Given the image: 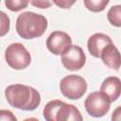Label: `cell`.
<instances>
[{
	"label": "cell",
	"mask_w": 121,
	"mask_h": 121,
	"mask_svg": "<svg viewBox=\"0 0 121 121\" xmlns=\"http://www.w3.org/2000/svg\"><path fill=\"white\" fill-rule=\"evenodd\" d=\"M8 103L23 111H34L41 103V95L33 87L24 84H12L5 89Z\"/></svg>",
	"instance_id": "1"
},
{
	"label": "cell",
	"mask_w": 121,
	"mask_h": 121,
	"mask_svg": "<svg viewBox=\"0 0 121 121\" xmlns=\"http://www.w3.org/2000/svg\"><path fill=\"white\" fill-rule=\"evenodd\" d=\"M48 26L47 19L33 11H25L18 15L16 19V31L23 39H35L41 37Z\"/></svg>",
	"instance_id": "2"
},
{
	"label": "cell",
	"mask_w": 121,
	"mask_h": 121,
	"mask_svg": "<svg viewBox=\"0 0 121 121\" xmlns=\"http://www.w3.org/2000/svg\"><path fill=\"white\" fill-rule=\"evenodd\" d=\"M46 121H81L82 116L78 109L61 100L54 99L46 103L43 110Z\"/></svg>",
	"instance_id": "3"
},
{
	"label": "cell",
	"mask_w": 121,
	"mask_h": 121,
	"mask_svg": "<svg viewBox=\"0 0 121 121\" xmlns=\"http://www.w3.org/2000/svg\"><path fill=\"white\" fill-rule=\"evenodd\" d=\"M5 59L8 65L14 70H23L31 62V56L21 43L9 44L5 50Z\"/></svg>",
	"instance_id": "4"
},
{
	"label": "cell",
	"mask_w": 121,
	"mask_h": 121,
	"mask_svg": "<svg viewBox=\"0 0 121 121\" xmlns=\"http://www.w3.org/2000/svg\"><path fill=\"white\" fill-rule=\"evenodd\" d=\"M61 94L71 100H77L83 96L87 91L86 80L78 75H68L60 82Z\"/></svg>",
	"instance_id": "5"
},
{
	"label": "cell",
	"mask_w": 121,
	"mask_h": 121,
	"mask_svg": "<svg viewBox=\"0 0 121 121\" xmlns=\"http://www.w3.org/2000/svg\"><path fill=\"white\" fill-rule=\"evenodd\" d=\"M111 101L102 92H93L88 95L84 101V107L89 115L98 118L104 116L110 110Z\"/></svg>",
	"instance_id": "6"
},
{
	"label": "cell",
	"mask_w": 121,
	"mask_h": 121,
	"mask_svg": "<svg viewBox=\"0 0 121 121\" xmlns=\"http://www.w3.org/2000/svg\"><path fill=\"white\" fill-rule=\"evenodd\" d=\"M62 65L70 71L80 70L85 62L86 56L83 49L76 44H71L62 54L60 58Z\"/></svg>",
	"instance_id": "7"
},
{
	"label": "cell",
	"mask_w": 121,
	"mask_h": 121,
	"mask_svg": "<svg viewBox=\"0 0 121 121\" xmlns=\"http://www.w3.org/2000/svg\"><path fill=\"white\" fill-rule=\"evenodd\" d=\"M72 44V39L66 32L56 30L50 33L46 40L47 49L54 55H61Z\"/></svg>",
	"instance_id": "8"
},
{
	"label": "cell",
	"mask_w": 121,
	"mask_h": 121,
	"mask_svg": "<svg viewBox=\"0 0 121 121\" xmlns=\"http://www.w3.org/2000/svg\"><path fill=\"white\" fill-rule=\"evenodd\" d=\"M111 43H112V41L110 36L104 33H95L88 39L87 48L93 57L99 58L102 49Z\"/></svg>",
	"instance_id": "9"
},
{
	"label": "cell",
	"mask_w": 121,
	"mask_h": 121,
	"mask_svg": "<svg viewBox=\"0 0 121 121\" xmlns=\"http://www.w3.org/2000/svg\"><path fill=\"white\" fill-rule=\"evenodd\" d=\"M99 58L102 60L103 63L107 65L109 68L114 70H118L120 68V64H121L120 53L118 48L112 43H109L102 49Z\"/></svg>",
	"instance_id": "10"
},
{
	"label": "cell",
	"mask_w": 121,
	"mask_h": 121,
	"mask_svg": "<svg viewBox=\"0 0 121 121\" xmlns=\"http://www.w3.org/2000/svg\"><path fill=\"white\" fill-rule=\"evenodd\" d=\"M100 92L105 94L111 102L117 100L121 94V80L117 77H109L103 80Z\"/></svg>",
	"instance_id": "11"
},
{
	"label": "cell",
	"mask_w": 121,
	"mask_h": 121,
	"mask_svg": "<svg viewBox=\"0 0 121 121\" xmlns=\"http://www.w3.org/2000/svg\"><path fill=\"white\" fill-rule=\"evenodd\" d=\"M107 19L112 26L120 27L121 26V6L120 5L112 6L107 13Z\"/></svg>",
	"instance_id": "12"
},
{
	"label": "cell",
	"mask_w": 121,
	"mask_h": 121,
	"mask_svg": "<svg viewBox=\"0 0 121 121\" xmlns=\"http://www.w3.org/2000/svg\"><path fill=\"white\" fill-rule=\"evenodd\" d=\"M110 0H83L85 8L92 12H101L108 6Z\"/></svg>",
	"instance_id": "13"
},
{
	"label": "cell",
	"mask_w": 121,
	"mask_h": 121,
	"mask_svg": "<svg viewBox=\"0 0 121 121\" xmlns=\"http://www.w3.org/2000/svg\"><path fill=\"white\" fill-rule=\"evenodd\" d=\"M29 0H5V5L8 9L17 12L27 8Z\"/></svg>",
	"instance_id": "14"
},
{
	"label": "cell",
	"mask_w": 121,
	"mask_h": 121,
	"mask_svg": "<svg viewBox=\"0 0 121 121\" xmlns=\"http://www.w3.org/2000/svg\"><path fill=\"white\" fill-rule=\"evenodd\" d=\"M10 27V19L7 13L0 10V37L5 36Z\"/></svg>",
	"instance_id": "15"
},
{
	"label": "cell",
	"mask_w": 121,
	"mask_h": 121,
	"mask_svg": "<svg viewBox=\"0 0 121 121\" xmlns=\"http://www.w3.org/2000/svg\"><path fill=\"white\" fill-rule=\"evenodd\" d=\"M31 5L35 8L41 9H48L52 6V0H29Z\"/></svg>",
	"instance_id": "16"
},
{
	"label": "cell",
	"mask_w": 121,
	"mask_h": 121,
	"mask_svg": "<svg viewBox=\"0 0 121 121\" xmlns=\"http://www.w3.org/2000/svg\"><path fill=\"white\" fill-rule=\"evenodd\" d=\"M17 117L11 111L0 110V121H16Z\"/></svg>",
	"instance_id": "17"
},
{
	"label": "cell",
	"mask_w": 121,
	"mask_h": 121,
	"mask_svg": "<svg viewBox=\"0 0 121 121\" xmlns=\"http://www.w3.org/2000/svg\"><path fill=\"white\" fill-rule=\"evenodd\" d=\"M76 2L77 0H52V3H54L57 7L63 9H70Z\"/></svg>",
	"instance_id": "18"
},
{
	"label": "cell",
	"mask_w": 121,
	"mask_h": 121,
	"mask_svg": "<svg viewBox=\"0 0 121 121\" xmlns=\"http://www.w3.org/2000/svg\"><path fill=\"white\" fill-rule=\"evenodd\" d=\"M119 112H120V107H118V108L114 111V112L112 113V120H119V119H120Z\"/></svg>",
	"instance_id": "19"
},
{
	"label": "cell",
	"mask_w": 121,
	"mask_h": 121,
	"mask_svg": "<svg viewBox=\"0 0 121 121\" xmlns=\"http://www.w3.org/2000/svg\"><path fill=\"white\" fill-rule=\"evenodd\" d=\"M0 1H1V0H0Z\"/></svg>",
	"instance_id": "20"
}]
</instances>
